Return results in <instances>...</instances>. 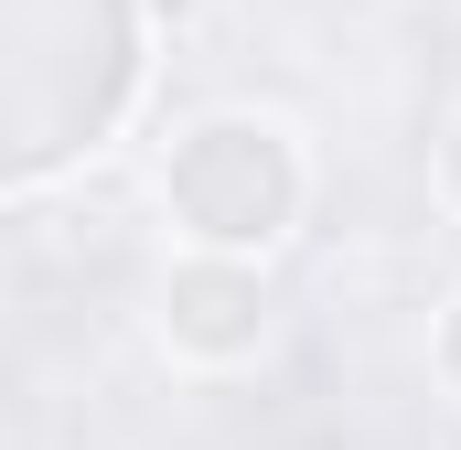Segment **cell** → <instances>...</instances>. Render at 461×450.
<instances>
[{"instance_id": "6da1fadb", "label": "cell", "mask_w": 461, "mask_h": 450, "mask_svg": "<svg viewBox=\"0 0 461 450\" xmlns=\"http://www.w3.org/2000/svg\"><path fill=\"white\" fill-rule=\"evenodd\" d=\"M172 204L204 225L215 247H258L290 215V161H279L268 129H204L183 150V172H172Z\"/></svg>"}, {"instance_id": "7a4b0ae2", "label": "cell", "mask_w": 461, "mask_h": 450, "mask_svg": "<svg viewBox=\"0 0 461 450\" xmlns=\"http://www.w3.org/2000/svg\"><path fill=\"white\" fill-rule=\"evenodd\" d=\"M172 322H183V343H204V354H236L268 311H258V290L236 268H194V279H172Z\"/></svg>"}]
</instances>
